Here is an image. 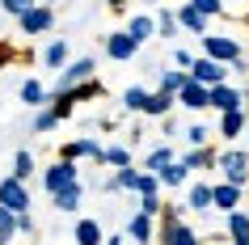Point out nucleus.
<instances>
[{
  "instance_id": "30",
  "label": "nucleus",
  "mask_w": 249,
  "mask_h": 245,
  "mask_svg": "<svg viewBox=\"0 0 249 245\" xmlns=\"http://www.w3.org/2000/svg\"><path fill=\"white\" fill-rule=\"evenodd\" d=\"M102 165H114V169L131 165V148H123V144H114V148H102Z\"/></svg>"
},
{
  "instance_id": "24",
  "label": "nucleus",
  "mask_w": 249,
  "mask_h": 245,
  "mask_svg": "<svg viewBox=\"0 0 249 245\" xmlns=\"http://www.w3.org/2000/svg\"><path fill=\"white\" fill-rule=\"evenodd\" d=\"M157 178H160V186H182V182L190 178V169H186L182 161H178V156H173V161H169V165H165V169H160Z\"/></svg>"
},
{
  "instance_id": "19",
  "label": "nucleus",
  "mask_w": 249,
  "mask_h": 245,
  "mask_svg": "<svg viewBox=\"0 0 249 245\" xmlns=\"http://www.w3.org/2000/svg\"><path fill=\"white\" fill-rule=\"evenodd\" d=\"M127 237H131V241H140V245H148V241H152V216L135 211V216L127 220Z\"/></svg>"
},
{
  "instance_id": "40",
  "label": "nucleus",
  "mask_w": 249,
  "mask_h": 245,
  "mask_svg": "<svg viewBox=\"0 0 249 245\" xmlns=\"http://www.w3.org/2000/svg\"><path fill=\"white\" fill-rule=\"evenodd\" d=\"M30 4H34V0H0V9H4L9 17H21V13L30 9Z\"/></svg>"
},
{
  "instance_id": "2",
  "label": "nucleus",
  "mask_w": 249,
  "mask_h": 245,
  "mask_svg": "<svg viewBox=\"0 0 249 245\" xmlns=\"http://www.w3.org/2000/svg\"><path fill=\"white\" fill-rule=\"evenodd\" d=\"M215 169L224 173V182L249 186V152L245 148H224V152H215Z\"/></svg>"
},
{
  "instance_id": "36",
  "label": "nucleus",
  "mask_w": 249,
  "mask_h": 245,
  "mask_svg": "<svg viewBox=\"0 0 249 245\" xmlns=\"http://www.w3.org/2000/svg\"><path fill=\"white\" fill-rule=\"evenodd\" d=\"M51 127H59V118H55V110H51V106H42L38 114H34V131L42 135V131H51Z\"/></svg>"
},
{
  "instance_id": "37",
  "label": "nucleus",
  "mask_w": 249,
  "mask_h": 245,
  "mask_svg": "<svg viewBox=\"0 0 249 245\" xmlns=\"http://www.w3.org/2000/svg\"><path fill=\"white\" fill-rule=\"evenodd\" d=\"M186 4H195L203 17H224V0H186Z\"/></svg>"
},
{
  "instance_id": "23",
  "label": "nucleus",
  "mask_w": 249,
  "mask_h": 245,
  "mask_svg": "<svg viewBox=\"0 0 249 245\" xmlns=\"http://www.w3.org/2000/svg\"><path fill=\"white\" fill-rule=\"evenodd\" d=\"M182 165L186 169H215V152H211L207 144H203V148H190V152L182 156Z\"/></svg>"
},
{
  "instance_id": "39",
  "label": "nucleus",
  "mask_w": 249,
  "mask_h": 245,
  "mask_svg": "<svg viewBox=\"0 0 249 245\" xmlns=\"http://www.w3.org/2000/svg\"><path fill=\"white\" fill-rule=\"evenodd\" d=\"M157 34H160V38H173V34H178V17H173V13H160L157 17Z\"/></svg>"
},
{
  "instance_id": "47",
  "label": "nucleus",
  "mask_w": 249,
  "mask_h": 245,
  "mask_svg": "<svg viewBox=\"0 0 249 245\" xmlns=\"http://www.w3.org/2000/svg\"><path fill=\"white\" fill-rule=\"evenodd\" d=\"M232 245H249V237H236V241H232Z\"/></svg>"
},
{
  "instance_id": "42",
  "label": "nucleus",
  "mask_w": 249,
  "mask_h": 245,
  "mask_svg": "<svg viewBox=\"0 0 249 245\" xmlns=\"http://www.w3.org/2000/svg\"><path fill=\"white\" fill-rule=\"evenodd\" d=\"M140 211L157 220V216H160V199H140Z\"/></svg>"
},
{
  "instance_id": "28",
  "label": "nucleus",
  "mask_w": 249,
  "mask_h": 245,
  "mask_svg": "<svg viewBox=\"0 0 249 245\" xmlns=\"http://www.w3.org/2000/svg\"><path fill=\"white\" fill-rule=\"evenodd\" d=\"M135 194L140 199H160V178L157 173H140L135 178Z\"/></svg>"
},
{
  "instance_id": "12",
  "label": "nucleus",
  "mask_w": 249,
  "mask_h": 245,
  "mask_svg": "<svg viewBox=\"0 0 249 245\" xmlns=\"http://www.w3.org/2000/svg\"><path fill=\"white\" fill-rule=\"evenodd\" d=\"M241 194H245V186L215 182V186H211V207H220L224 216H228V211H236V207H241Z\"/></svg>"
},
{
  "instance_id": "44",
  "label": "nucleus",
  "mask_w": 249,
  "mask_h": 245,
  "mask_svg": "<svg viewBox=\"0 0 249 245\" xmlns=\"http://www.w3.org/2000/svg\"><path fill=\"white\" fill-rule=\"evenodd\" d=\"M17 232H34V216H30V211L17 216Z\"/></svg>"
},
{
  "instance_id": "22",
  "label": "nucleus",
  "mask_w": 249,
  "mask_h": 245,
  "mask_svg": "<svg viewBox=\"0 0 249 245\" xmlns=\"http://www.w3.org/2000/svg\"><path fill=\"white\" fill-rule=\"evenodd\" d=\"M47 97H51V93H47V85H42V80H26V85H21V102H26L30 110H42V106H47Z\"/></svg>"
},
{
  "instance_id": "14",
  "label": "nucleus",
  "mask_w": 249,
  "mask_h": 245,
  "mask_svg": "<svg viewBox=\"0 0 249 245\" xmlns=\"http://www.w3.org/2000/svg\"><path fill=\"white\" fill-rule=\"evenodd\" d=\"M173 97H178V106H186V110H207V85H198V80H186Z\"/></svg>"
},
{
  "instance_id": "9",
  "label": "nucleus",
  "mask_w": 249,
  "mask_h": 245,
  "mask_svg": "<svg viewBox=\"0 0 249 245\" xmlns=\"http://www.w3.org/2000/svg\"><path fill=\"white\" fill-rule=\"evenodd\" d=\"M190 80H198V85H224V80H228V64H215V59H207V55H203V59H195V64H190Z\"/></svg>"
},
{
  "instance_id": "8",
  "label": "nucleus",
  "mask_w": 249,
  "mask_h": 245,
  "mask_svg": "<svg viewBox=\"0 0 249 245\" xmlns=\"http://www.w3.org/2000/svg\"><path fill=\"white\" fill-rule=\"evenodd\" d=\"M17 21H21V34H47V30L55 26V9H47V4H30Z\"/></svg>"
},
{
  "instance_id": "5",
  "label": "nucleus",
  "mask_w": 249,
  "mask_h": 245,
  "mask_svg": "<svg viewBox=\"0 0 249 245\" xmlns=\"http://www.w3.org/2000/svg\"><path fill=\"white\" fill-rule=\"evenodd\" d=\"M72 182H80V169H76V161H55L47 173H42V186H47V194H55V190H64V186H72Z\"/></svg>"
},
{
  "instance_id": "17",
  "label": "nucleus",
  "mask_w": 249,
  "mask_h": 245,
  "mask_svg": "<svg viewBox=\"0 0 249 245\" xmlns=\"http://www.w3.org/2000/svg\"><path fill=\"white\" fill-rule=\"evenodd\" d=\"M80 199H85V186H80V182H72V186H64V190H55V194H51L55 211H76Z\"/></svg>"
},
{
  "instance_id": "7",
  "label": "nucleus",
  "mask_w": 249,
  "mask_h": 245,
  "mask_svg": "<svg viewBox=\"0 0 249 245\" xmlns=\"http://www.w3.org/2000/svg\"><path fill=\"white\" fill-rule=\"evenodd\" d=\"M102 80H80V85H68V89H51V97H59V102H68L72 110H76V102H89V97H102Z\"/></svg>"
},
{
  "instance_id": "34",
  "label": "nucleus",
  "mask_w": 249,
  "mask_h": 245,
  "mask_svg": "<svg viewBox=\"0 0 249 245\" xmlns=\"http://www.w3.org/2000/svg\"><path fill=\"white\" fill-rule=\"evenodd\" d=\"M17 241V216L9 211V207H0V245Z\"/></svg>"
},
{
  "instance_id": "1",
  "label": "nucleus",
  "mask_w": 249,
  "mask_h": 245,
  "mask_svg": "<svg viewBox=\"0 0 249 245\" xmlns=\"http://www.w3.org/2000/svg\"><path fill=\"white\" fill-rule=\"evenodd\" d=\"M160 245H198V232L182 224L178 207H160Z\"/></svg>"
},
{
  "instance_id": "32",
  "label": "nucleus",
  "mask_w": 249,
  "mask_h": 245,
  "mask_svg": "<svg viewBox=\"0 0 249 245\" xmlns=\"http://www.w3.org/2000/svg\"><path fill=\"white\" fill-rule=\"evenodd\" d=\"M42 64H47V68H64V64H68V42H59V38H55L51 47L42 51Z\"/></svg>"
},
{
  "instance_id": "29",
  "label": "nucleus",
  "mask_w": 249,
  "mask_h": 245,
  "mask_svg": "<svg viewBox=\"0 0 249 245\" xmlns=\"http://www.w3.org/2000/svg\"><path fill=\"white\" fill-rule=\"evenodd\" d=\"M30 173H34V152H30V148H17V156H13V178L26 182Z\"/></svg>"
},
{
  "instance_id": "46",
  "label": "nucleus",
  "mask_w": 249,
  "mask_h": 245,
  "mask_svg": "<svg viewBox=\"0 0 249 245\" xmlns=\"http://www.w3.org/2000/svg\"><path fill=\"white\" fill-rule=\"evenodd\" d=\"M106 245H123V237H110V241H106Z\"/></svg>"
},
{
  "instance_id": "49",
  "label": "nucleus",
  "mask_w": 249,
  "mask_h": 245,
  "mask_svg": "<svg viewBox=\"0 0 249 245\" xmlns=\"http://www.w3.org/2000/svg\"><path fill=\"white\" fill-rule=\"evenodd\" d=\"M245 131H249V127H245ZM245 152H249V148H245Z\"/></svg>"
},
{
  "instance_id": "35",
  "label": "nucleus",
  "mask_w": 249,
  "mask_h": 245,
  "mask_svg": "<svg viewBox=\"0 0 249 245\" xmlns=\"http://www.w3.org/2000/svg\"><path fill=\"white\" fill-rule=\"evenodd\" d=\"M169 161H173V148H169V144L152 148V152H148V173H160V169L169 165Z\"/></svg>"
},
{
  "instance_id": "10",
  "label": "nucleus",
  "mask_w": 249,
  "mask_h": 245,
  "mask_svg": "<svg viewBox=\"0 0 249 245\" xmlns=\"http://www.w3.org/2000/svg\"><path fill=\"white\" fill-rule=\"evenodd\" d=\"M93 59L89 55H80V59H72V64L59 68V80H55V89H68V85H80V80H93Z\"/></svg>"
},
{
  "instance_id": "33",
  "label": "nucleus",
  "mask_w": 249,
  "mask_h": 245,
  "mask_svg": "<svg viewBox=\"0 0 249 245\" xmlns=\"http://www.w3.org/2000/svg\"><path fill=\"white\" fill-rule=\"evenodd\" d=\"M228 237H249V211H241V207H236V211H228Z\"/></svg>"
},
{
  "instance_id": "21",
  "label": "nucleus",
  "mask_w": 249,
  "mask_h": 245,
  "mask_svg": "<svg viewBox=\"0 0 249 245\" xmlns=\"http://www.w3.org/2000/svg\"><path fill=\"white\" fill-rule=\"evenodd\" d=\"M127 34H131L140 47H144L152 34H157V17H148V13H140V17H131V26H127Z\"/></svg>"
},
{
  "instance_id": "18",
  "label": "nucleus",
  "mask_w": 249,
  "mask_h": 245,
  "mask_svg": "<svg viewBox=\"0 0 249 245\" xmlns=\"http://www.w3.org/2000/svg\"><path fill=\"white\" fill-rule=\"evenodd\" d=\"M173 106H178V97H173V93H148V102H144V114L148 118H165V114H169V110H173Z\"/></svg>"
},
{
  "instance_id": "26",
  "label": "nucleus",
  "mask_w": 249,
  "mask_h": 245,
  "mask_svg": "<svg viewBox=\"0 0 249 245\" xmlns=\"http://www.w3.org/2000/svg\"><path fill=\"white\" fill-rule=\"evenodd\" d=\"M135 178H140V169L123 165V169H118V173H114V178L106 182V190H110V194H114V190H135Z\"/></svg>"
},
{
  "instance_id": "43",
  "label": "nucleus",
  "mask_w": 249,
  "mask_h": 245,
  "mask_svg": "<svg viewBox=\"0 0 249 245\" xmlns=\"http://www.w3.org/2000/svg\"><path fill=\"white\" fill-rule=\"evenodd\" d=\"M17 59V51H13V42H0V68H9Z\"/></svg>"
},
{
  "instance_id": "45",
  "label": "nucleus",
  "mask_w": 249,
  "mask_h": 245,
  "mask_svg": "<svg viewBox=\"0 0 249 245\" xmlns=\"http://www.w3.org/2000/svg\"><path fill=\"white\" fill-rule=\"evenodd\" d=\"M106 4H110V9H123V4H127V0H106Z\"/></svg>"
},
{
  "instance_id": "31",
  "label": "nucleus",
  "mask_w": 249,
  "mask_h": 245,
  "mask_svg": "<svg viewBox=\"0 0 249 245\" xmlns=\"http://www.w3.org/2000/svg\"><path fill=\"white\" fill-rule=\"evenodd\" d=\"M144 102H148V89H140V85L123 93V110H131V114H144Z\"/></svg>"
},
{
  "instance_id": "48",
  "label": "nucleus",
  "mask_w": 249,
  "mask_h": 245,
  "mask_svg": "<svg viewBox=\"0 0 249 245\" xmlns=\"http://www.w3.org/2000/svg\"><path fill=\"white\" fill-rule=\"evenodd\" d=\"M245 21H249V9H245Z\"/></svg>"
},
{
  "instance_id": "20",
  "label": "nucleus",
  "mask_w": 249,
  "mask_h": 245,
  "mask_svg": "<svg viewBox=\"0 0 249 245\" xmlns=\"http://www.w3.org/2000/svg\"><path fill=\"white\" fill-rule=\"evenodd\" d=\"M72 237H76V245H102L106 237H102V224H97V220H76V232H72Z\"/></svg>"
},
{
  "instance_id": "13",
  "label": "nucleus",
  "mask_w": 249,
  "mask_h": 245,
  "mask_svg": "<svg viewBox=\"0 0 249 245\" xmlns=\"http://www.w3.org/2000/svg\"><path fill=\"white\" fill-rule=\"evenodd\" d=\"M245 127H249V110L245 106H241V110H224L220 114V140H241V135H245Z\"/></svg>"
},
{
  "instance_id": "4",
  "label": "nucleus",
  "mask_w": 249,
  "mask_h": 245,
  "mask_svg": "<svg viewBox=\"0 0 249 245\" xmlns=\"http://www.w3.org/2000/svg\"><path fill=\"white\" fill-rule=\"evenodd\" d=\"M0 207H9L13 216L30 211V190H26V182H17L13 173H9V178H0Z\"/></svg>"
},
{
  "instance_id": "25",
  "label": "nucleus",
  "mask_w": 249,
  "mask_h": 245,
  "mask_svg": "<svg viewBox=\"0 0 249 245\" xmlns=\"http://www.w3.org/2000/svg\"><path fill=\"white\" fill-rule=\"evenodd\" d=\"M186 207H190V211H207V207H211V186H207V182H195V186H190Z\"/></svg>"
},
{
  "instance_id": "15",
  "label": "nucleus",
  "mask_w": 249,
  "mask_h": 245,
  "mask_svg": "<svg viewBox=\"0 0 249 245\" xmlns=\"http://www.w3.org/2000/svg\"><path fill=\"white\" fill-rule=\"evenodd\" d=\"M80 156H93V161H102V144L97 140H72L59 148V161H80Z\"/></svg>"
},
{
  "instance_id": "6",
  "label": "nucleus",
  "mask_w": 249,
  "mask_h": 245,
  "mask_svg": "<svg viewBox=\"0 0 249 245\" xmlns=\"http://www.w3.org/2000/svg\"><path fill=\"white\" fill-rule=\"evenodd\" d=\"M207 106H211V110H220V114H224V110H241V106H245V93L224 80V85H211V89H207Z\"/></svg>"
},
{
  "instance_id": "16",
  "label": "nucleus",
  "mask_w": 249,
  "mask_h": 245,
  "mask_svg": "<svg viewBox=\"0 0 249 245\" xmlns=\"http://www.w3.org/2000/svg\"><path fill=\"white\" fill-rule=\"evenodd\" d=\"M173 17H178V30H190V34H207V21H211V17L198 13L195 4H182Z\"/></svg>"
},
{
  "instance_id": "11",
  "label": "nucleus",
  "mask_w": 249,
  "mask_h": 245,
  "mask_svg": "<svg viewBox=\"0 0 249 245\" xmlns=\"http://www.w3.org/2000/svg\"><path fill=\"white\" fill-rule=\"evenodd\" d=\"M135 51H140V42H135L127 30L106 34V55H110V59H118V64H123V59H135Z\"/></svg>"
},
{
  "instance_id": "3",
  "label": "nucleus",
  "mask_w": 249,
  "mask_h": 245,
  "mask_svg": "<svg viewBox=\"0 0 249 245\" xmlns=\"http://www.w3.org/2000/svg\"><path fill=\"white\" fill-rule=\"evenodd\" d=\"M203 55L215 59V64H236L245 51H241V42L228 38V34H203Z\"/></svg>"
},
{
  "instance_id": "41",
  "label": "nucleus",
  "mask_w": 249,
  "mask_h": 245,
  "mask_svg": "<svg viewBox=\"0 0 249 245\" xmlns=\"http://www.w3.org/2000/svg\"><path fill=\"white\" fill-rule=\"evenodd\" d=\"M173 64L182 68V72H190V64H195V55L186 51V47H178V51H173Z\"/></svg>"
},
{
  "instance_id": "27",
  "label": "nucleus",
  "mask_w": 249,
  "mask_h": 245,
  "mask_svg": "<svg viewBox=\"0 0 249 245\" xmlns=\"http://www.w3.org/2000/svg\"><path fill=\"white\" fill-rule=\"evenodd\" d=\"M186 80H190V72H182V68H169V72H160V85H157V89H160V93H178Z\"/></svg>"
},
{
  "instance_id": "38",
  "label": "nucleus",
  "mask_w": 249,
  "mask_h": 245,
  "mask_svg": "<svg viewBox=\"0 0 249 245\" xmlns=\"http://www.w3.org/2000/svg\"><path fill=\"white\" fill-rule=\"evenodd\" d=\"M207 140H211V131L203 127V123H195V127H186V144H190V148H203Z\"/></svg>"
}]
</instances>
